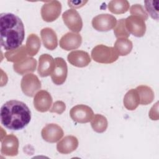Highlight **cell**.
<instances>
[{
  "label": "cell",
  "mask_w": 159,
  "mask_h": 159,
  "mask_svg": "<svg viewBox=\"0 0 159 159\" xmlns=\"http://www.w3.org/2000/svg\"><path fill=\"white\" fill-rule=\"evenodd\" d=\"M25 37L24 25L22 20L12 13L0 14L1 45L10 51L20 47Z\"/></svg>",
  "instance_id": "1"
},
{
  "label": "cell",
  "mask_w": 159,
  "mask_h": 159,
  "mask_svg": "<svg viewBox=\"0 0 159 159\" xmlns=\"http://www.w3.org/2000/svg\"><path fill=\"white\" fill-rule=\"evenodd\" d=\"M130 13L131 16H136L140 17L144 20H147L148 19V14L144 10V8L141 4H134L130 8Z\"/></svg>",
  "instance_id": "29"
},
{
  "label": "cell",
  "mask_w": 159,
  "mask_h": 159,
  "mask_svg": "<svg viewBox=\"0 0 159 159\" xmlns=\"http://www.w3.org/2000/svg\"><path fill=\"white\" fill-rule=\"evenodd\" d=\"M129 2L126 0H113L108 4L109 11L116 14L125 13L129 10Z\"/></svg>",
  "instance_id": "25"
},
{
  "label": "cell",
  "mask_w": 159,
  "mask_h": 159,
  "mask_svg": "<svg viewBox=\"0 0 159 159\" xmlns=\"http://www.w3.org/2000/svg\"><path fill=\"white\" fill-rule=\"evenodd\" d=\"M52 101V98L47 91L40 90L34 96V106L37 111L45 112L50 109Z\"/></svg>",
  "instance_id": "13"
},
{
  "label": "cell",
  "mask_w": 159,
  "mask_h": 159,
  "mask_svg": "<svg viewBox=\"0 0 159 159\" xmlns=\"http://www.w3.org/2000/svg\"><path fill=\"white\" fill-rule=\"evenodd\" d=\"M20 87L24 94L29 97H33L35 93L40 89L41 82L35 75L27 73L22 77Z\"/></svg>",
  "instance_id": "5"
},
{
  "label": "cell",
  "mask_w": 159,
  "mask_h": 159,
  "mask_svg": "<svg viewBox=\"0 0 159 159\" xmlns=\"http://www.w3.org/2000/svg\"><path fill=\"white\" fill-rule=\"evenodd\" d=\"M133 47L132 42L127 38H118L114 43V48L118 55L125 56L130 53Z\"/></svg>",
  "instance_id": "21"
},
{
  "label": "cell",
  "mask_w": 159,
  "mask_h": 159,
  "mask_svg": "<svg viewBox=\"0 0 159 159\" xmlns=\"http://www.w3.org/2000/svg\"><path fill=\"white\" fill-rule=\"evenodd\" d=\"M36 66L37 60L32 57H27L24 60L13 65L14 71L21 75L34 72L36 69Z\"/></svg>",
  "instance_id": "19"
},
{
  "label": "cell",
  "mask_w": 159,
  "mask_h": 159,
  "mask_svg": "<svg viewBox=\"0 0 159 159\" xmlns=\"http://www.w3.org/2000/svg\"><path fill=\"white\" fill-rule=\"evenodd\" d=\"M40 36L43 46L50 50H55L58 45V39L55 32L50 27H45L40 31Z\"/></svg>",
  "instance_id": "18"
},
{
  "label": "cell",
  "mask_w": 159,
  "mask_h": 159,
  "mask_svg": "<svg viewBox=\"0 0 159 159\" xmlns=\"http://www.w3.org/2000/svg\"><path fill=\"white\" fill-rule=\"evenodd\" d=\"M27 55L25 46L22 45L17 49L7 51L4 56L8 61L14 62L15 63L24 60L27 58Z\"/></svg>",
  "instance_id": "23"
},
{
  "label": "cell",
  "mask_w": 159,
  "mask_h": 159,
  "mask_svg": "<svg viewBox=\"0 0 159 159\" xmlns=\"http://www.w3.org/2000/svg\"><path fill=\"white\" fill-rule=\"evenodd\" d=\"M114 33L117 39L120 37L127 38L129 37L130 34L125 26V19H121L117 22V24H116L114 28Z\"/></svg>",
  "instance_id": "27"
},
{
  "label": "cell",
  "mask_w": 159,
  "mask_h": 159,
  "mask_svg": "<svg viewBox=\"0 0 159 159\" xmlns=\"http://www.w3.org/2000/svg\"><path fill=\"white\" fill-rule=\"evenodd\" d=\"M125 26L129 34L137 37H143L146 32L145 20L140 17L130 16L125 19Z\"/></svg>",
  "instance_id": "8"
},
{
  "label": "cell",
  "mask_w": 159,
  "mask_h": 159,
  "mask_svg": "<svg viewBox=\"0 0 159 159\" xmlns=\"http://www.w3.org/2000/svg\"><path fill=\"white\" fill-rule=\"evenodd\" d=\"M78 147V140L73 135H67L57 145V151L62 154H68L75 151Z\"/></svg>",
  "instance_id": "17"
},
{
  "label": "cell",
  "mask_w": 159,
  "mask_h": 159,
  "mask_svg": "<svg viewBox=\"0 0 159 159\" xmlns=\"http://www.w3.org/2000/svg\"><path fill=\"white\" fill-rule=\"evenodd\" d=\"M145 7L149 14L150 17L155 19L158 20V2L155 1H145Z\"/></svg>",
  "instance_id": "28"
},
{
  "label": "cell",
  "mask_w": 159,
  "mask_h": 159,
  "mask_svg": "<svg viewBox=\"0 0 159 159\" xmlns=\"http://www.w3.org/2000/svg\"><path fill=\"white\" fill-rule=\"evenodd\" d=\"M55 68L51 75L53 83L56 85H61L66 81L68 74V67L65 60L61 57L55 58Z\"/></svg>",
  "instance_id": "10"
},
{
  "label": "cell",
  "mask_w": 159,
  "mask_h": 159,
  "mask_svg": "<svg viewBox=\"0 0 159 159\" xmlns=\"http://www.w3.org/2000/svg\"><path fill=\"white\" fill-rule=\"evenodd\" d=\"M117 24L116 18L109 14H101L92 20L93 28L99 32H107L114 29Z\"/></svg>",
  "instance_id": "7"
},
{
  "label": "cell",
  "mask_w": 159,
  "mask_h": 159,
  "mask_svg": "<svg viewBox=\"0 0 159 159\" xmlns=\"http://www.w3.org/2000/svg\"><path fill=\"white\" fill-rule=\"evenodd\" d=\"M67 59L70 64L80 68L88 66L91 60L88 53L83 50H75L70 52L68 55Z\"/></svg>",
  "instance_id": "16"
},
{
  "label": "cell",
  "mask_w": 159,
  "mask_h": 159,
  "mask_svg": "<svg viewBox=\"0 0 159 159\" xmlns=\"http://www.w3.org/2000/svg\"><path fill=\"white\" fill-rule=\"evenodd\" d=\"M140 97V104L147 105L150 104L154 99L155 94L153 89L146 85H140L135 88Z\"/></svg>",
  "instance_id": "22"
},
{
  "label": "cell",
  "mask_w": 159,
  "mask_h": 159,
  "mask_svg": "<svg viewBox=\"0 0 159 159\" xmlns=\"http://www.w3.org/2000/svg\"><path fill=\"white\" fill-rule=\"evenodd\" d=\"M124 107L129 111L135 110L140 104V97L136 89H131L124 96L123 101Z\"/></svg>",
  "instance_id": "20"
},
{
  "label": "cell",
  "mask_w": 159,
  "mask_h": 159,
  "mask_svg": "<svg viewBox=\"0 0 159 159\" xmlns=\"http://www.w3.org/2000/svg\"><path fill=\"white\" fill-rule=\"evenodd\" d=\"M66 109L65 104L61 101H57L55 102L53 106L50 109V112H55L58 114H61Z\"/></svg>",
  "instance_id": "30"
},
{
  "label": "cell",
  "mask_w": 159,
  "mask_h": 159,
  "mask_svg": "<svg viewBox=\"0 0 159 159\" xmlns=\"http://www.w3.org/2000/svg\"><path fill=\"white\" fill-rule=\"evenodd\" d=\"M91 121V125L94 131L98 133H102L107 129L108 122L106 117L104 116L96 114Z\"/></svg>",
  "instance_id": "26"
},
{
  "label": "cell",
  "mask_w": 159,
  "mask_h": 159,
  "mask_svg": "<svg viewBox=\"0 0 159 159\" xmlns=\"http://www.w3.org/2000/svg\"><path fill=\"white\" fill-rule=\"evenodd\" d=\"M41 42L39 37L35 34H30L27 39L25 47L29 56L35 55L40 50Z\"/></svg>",
  "instance_id": "24"
},
{
  "label": "cell",
  "mask_w": 159,
  "mask_h": 159,
  "mask_svg": "<svg viewBox=\"0 0 159 159\" xmlns=\"http://www.w3.org/2000/svg\"><path fill=\"white\" fill-rule=\"evenodd\" d=\"M149 117L152 120H158V102H156L155 106L151 108L149 112Z\"/></svg>",
  "instance_id": "31"
},
{
  "label": "cell",
  "mask_w": 159,
  "mask_h": 159,
  "mask_svg": "<svg viewBox=\"0 0 159 159\" xmlns=\"http://www.w3.org/2000/svg\"><path fill=\"white\" fill-rule=\"evenodd\" d=\"M86 2H88V1H68V6L72 8H79L81 7L82 6H83Z\"/></svg>",
  "instance_id": "32"
},
{
  "label": "cell",
  "mask_w": 159,
  "mask_h": 159,
  "mask_svg": "<svg viewBox=\"0 0 159 159\" xmlns=\"http://www.w3.org/2000/svg\"><path fill=\"white\" fill-rule=\"evenodd\" d=\"M82 43V37L80 34L75 32H67L60 40V47L66 51L79 48Z\"/></svg>",
  "instance_id": "14"
},
{
  "label": "cell",
  "mask_w": 159,
  "mask_h": 159,
  "mask_svg": "<svg viewBox=\"0 0 159 159\" xmlns=\"http://www.w3.org/2000/svg\"><path fill=\"white\" fill-rule=\"evenodd\" d=\"M61 11V4L58 1L45 2L41 7L40 14L43 20L47 22L55 20Z\"/></svg>",
  "instance_id": "4"
},
{
  "label": "cell",
  "mask_w": 159,
  "mask_h": 159,
  "mask_svg": "<svg viewBox=\"0 0 159 159\" xmlns=\"http://www.w3.org/2000/svg\"><path fill=\"white\" fill-rule=\"evenodd\" d=\"M70 115L73 121L84 124L89 122L92 120L94 112L93 109L88 106L78 104L70 109Z\"/></svg>",
  "instance_id": "6"
},
{
  "label": "cell",
  "mask_w": 159,
  "mask_h": 159,
  "mask_svg": "<svg viewBox=\"0 0 159 159\" xmlns=\"http://www.w3.org/2000/svg\"><path fill=\"white\" fill-rule=\"evenodd\" d=\"M64 135L62 128L56 124H47L41 131L42 139L49 143H55L60 140Z\"/></svg>",
  "instance_id": "11"
},
{
  "label": "cell",
  "mask_w": 159,
  "mask_h": 159,
  "mask_svg": "<svg viewBox=\"0 0 159 159\" xmlns=\"http://www.w3.org/2000/svg\"><path fill=\"white\" fill-rule=\"evenodd\" d=\"M91 57L98 63L109 64L116 61L119 55L113 47L100 44L93 48L91 51Z\"/></svg>",
  "instance_id": "3"
},
{
  "label": "cell",
  "mask_w": 159,
  "mask_h": 159,
  "mask_svg": "<svg viewBox=\"0 0 159 159\" xmlns=\"http://www.w3.org/2000/svg\"><path fill=\"white\" fill-rule=\"evenodd\" d=\"M62 19L64 24L71 31L77 33L82 29V19L76 10L71 9L66 11L62 14Z\"/></svg>",
  "instance_id": "9"
},
{
  "label": "cell",
  "mask_w": 159,
  "mask_h": 159,
  "mask_svg": "<svg viewBox=\"0 0 159 159\" xmlns=\"http://www.w3.org/2000/svg\"><path fill=\"white\" fill-rule=\"evenodd\" d=\"M55 59L49 54H42L39 57L37 71L41 77H47L52 75L55 68Z\"/></svg>",
  "instance_id": "15"
},
{
  "label": "cell",
  "mask_w": 159,
  "mask_h": 159,
  "mask_svg": "<svg viewBox=\"0 0 159 159\" xmlns=\"http://www.w3.org/2000/svg\"><path fill=\"white\" fill-rule=\"evenodd\" d=\"M1 122L6 128L19 130L25 127L31 120V112L23 102L10 100L1 108Z\"/></svg>",
  "instance_id": "2"
},
{
  "label": "cell",
  "mask_w": 159,
  "mask_h": 159,
  "mask_svg": "<svg viewBox=\"0 0 159 159\" xmlns=\"http://www.w3.org/2000/svg\"><path fill=\"white\" fill-rule=\"evenodd\" d=\"M1 154L11 157L18 154L19 140L16 135L13 134L6 135L3 139H1Z\"/></svg>",
  "instance_id": "12"
}]
</instances>
